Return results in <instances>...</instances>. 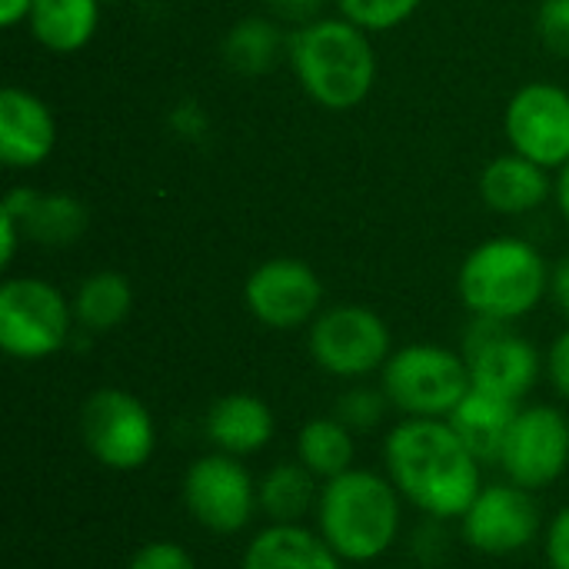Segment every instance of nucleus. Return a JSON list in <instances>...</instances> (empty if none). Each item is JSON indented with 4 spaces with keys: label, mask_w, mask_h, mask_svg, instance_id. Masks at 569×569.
Returning <instances> with one entry per match:
<instances>
[{
    "label": "nucleus",
    "mask_w": 569,
    "mask_h": 569,
    "mask_svg": "<svg viewBox=\"0 0 569 569\" xmlns=\"http://www.w3.org/2000/svg\"><path fill=\"white\" fill-rule=\"evenodd\" d=\"M383 467L397 493L433 520H460L483 490L480 460L447 420L397 423L383 443Z\"/></svg>",
    "instance_id": "f257e3e1"
},
{
    "label": "nucleus",
    "mask_w": 569,
    "mask_h": 569,
    "mask_svg": "<svg viewBox=\"0 0 569 569\" xmlns=\"http://www.w3.org/2000/svg\"><path fill=\"white\" fill-rule=\"evenodd\" d=\"M400 500L390 477L350 467L320 487L317 533L343 563H373L400 537Z\"/></svg>",
    "instance_id": "f03ea898"
},
{
    "label": "nucleus",
    "mask_w": 569,
    "mask_h": 569,
    "mask_svg": "<svg viewBox=\"0 0 569 569\" xmlns=\"http://www.w3.org/2000/svg\"><path fill=\"white\" fill-rule=\"evenodd\" d=\"M303 90L327 110H350L373 90L377 57L367 30L350 20H310L290 37Z\"/></svg>",
    "instance_id": "7ed1b4c3"
},
{
    "label": "nucleus",
    "mask_w": 569,
    "mask_h": 569,
    "mask_svg": "<svg viewBox=\"0 0 569 569\" xmlns=\"http://www.w3.org/2000/svg\"><path fill=\"white\" fill-rule=\"evenodd\" d=\"M457 287L473 317L513 323L543 300L550 290V270L533 243L493 237L463 260Z\"/></svg>",
    "instance_id": "20e7f679"
},
{
    "label": "nucleus",
    "mask_w": 569,
    "mask_h": 569,
    "mask_svg": "<svg viewBox=\"0 0 569 569\" xmlns=\"http://www.w3.org/2000/svg\"><path fill=\"white\" fill-rule=\"evenodd\" d=\"M380 390L390 407L417 420H447L470 393V370L463 353L437 343H410L380 370Z\"/></svg>",
    "instance_id": "39448f33"
},
{
    "label": "nucleus",
    "mask_w": 569,
    "mask_h": 569,
    "mask_svg": "<svg viewBox=\"0 0 569 569\" xmlns=\"http://www.w3.org/2000/svg\"><path fill=\"white\" fill-rule=\"evenodd\" d=\"M80 440L87 453L117 473L140 470L157 450V423L143 400L127 390H93L80 407Z\"/></svg>",
    "instance_id": "423d86ee"
},
{
    "label": "nucleus",
    "mask_w": 569,
    "mask_h": 569,
    "mask_svg": "<svg viewBox=\"0 0 569 569\" xmlns=\"http://www.w3.org/2000/svg\"><path fill=\"white\" fill-rule=\"evenodd\" d=\"M73 327V307L37 277H17L0 287V350L13 360H43L63 350Z\"/></svg>",
    "instance_id": "0eeeda50"
},
{
    "label": "nucleus",
    "mask_w": 569,
    "mask_h": 569,
    "mask_svg": "<svg viewBox=\"0 0 569 569\" xmlns=\"http://www.w3.org/2000/svg\"><path fill=\"white\" fill-rule=\"evenodd\" d=\"M390 330L367 307H330L310 323V357L340 380H360L390 360Z\"/></svg>",
    "instance_id": "6e6552de"
},
{
    "label": "nucleus",
    "mask_w": 569,
    "mask_h": 569,
    "mask_svg": "<svg viewBox=\"0 0 569 569\" xmlns=\"http://www.w3.org/2000/svg\"><path fill=\"white\" fill-rule=\"evenodd\" d=\"M183 507L210 533L233 537L250 527L257 503V483L230 453H207L183 473Z\"/></svg>",
    "instance_id": "1a4fd4ad"
},
{
    "label": "nucleus",
    "mask_w": 569,
    "mask_h": 569,
    "mask_svg": "<svg viewBox=\"0 0 569 569\" xmlns=\"http://www.w3.org/2000/svg\"><path fill=\"white\" fill-rule=\"evenodd\" d=\"M463 360L470 370V387L523 403L540 377V353L537 347L520 337L503 320L477 317L463 337Z\"/></svg>",
    "instance_id": "9d476101"
},
{
    "label": "nucleus",
    "mask_w": 569,
    "mask_h": 569,
    "mask_svg": "<svg viewBox=\"0 0 569 569\" xmlns=\"http://www.w3.org/2000/svg\"><path fill=\"white\" fill-rule=\"evenodd\" d=\"M500 467L510 483L523 490H543L557 483L569 467V420L547 403L520 407L503 453Z\"/></svg>",
    "instance_id": "9b49d317"
},
{
    "label": "nucleus",
    "mask_w": 569,
    "mask_h": 569,
    "mask_svg": "<svg viewBox=\"0 0 569 569\" xmlns=\"http://www.w3.org/2000/svg\"><path fill=\"white\" fill-rule=\"evenodd\" d=\"M460 533L467 547L483 557H513L527 550L540 533V507L533 490H523L510 480L483 487L460 517Z\"/></svg>",
    "instance_id": "f8f14e48"
},
{
    "label": "nucleus",
    "mask_w": 569,
    "mask_h": 569,
    "mask_svg": "<svg viewBox=\"0 0 569 569\" xmlns=\"http://www.w3.org/2000/svg\"><path fill=\"white\" fill-rule=\"evenodd\" d=\"M250 313L270 330H297L320 317L323 283L310 263L293 257H277L260 263L243 287Z\"/></svg>",
    "instance_id": "ddd939ff"
},
{
    "label": "nucleus",
    "mask_w": 569,
    "mask_h": 569,
    "mask_svg": "<svg viewBox=\"0 0 569 569\" xmlns=\"http://www.w3.org/2000/svg\"><path fill=\"white\" fill-rule=\"evenodd\" d=\"M507 137L513 153L550 167L569 163V93L553 83H530L507 107Z\"/></svg>",
    "instance_id": "4468645a"
},
{
    "label": "nucleus",
    "mask_w": 569,
    "mask_h": 569,
    "mask_svg": "<svg viewBox=\"0 0 569 569\" xmlns=\"http://www.w3.org/2000/svg\"><path fill=\"white\" fill-rule=\"evenodd\" d=\"M57 143V123L43 100L20 87L0 93V160L7 167L27 170L50 157Z\"/></svg>",
    "instance_id": "2eb2a0df"
},
{
    "label": "nucleus",
    "mask_w": 569,
    "mask_h": 569,
    "mask_svg": "<svg viewBox=\"0 0 569 569\" xmlns=\"http://www.w3.org/2000/svg\"><path fill=\"white\" fill-rule=\"evenodd\" d=\"M207 440L230 457L260 453L273 440V410L253 393H227L210 403L203 420Z\"/></svg>",
    "instance_id": "dca6fc26"
},
{
    "label": "nucleus",
    "mask_w": 569,
    "mask_h": 569,
    "mask_svg": "<svg viewBox=\"0 0 569 569\" xmlns=\"http://www.w3.org/2000/svg\"><path fill=\"white\" fill-rule=\"evenodd\" d=\"M343 560L333 547L303 523H270L260 530L247 550L240 569H340Z\"/></svg>",
    "instance_id": "f3484780"
},
{
    "label": "nucleus",
    "mask_w": 569,
    "mask_h": 569,
    "mask_svg": "<svg viewBox=\"0 0 569 569\" xmlns=\"http://www.w3.org/2000/svg\"><path fill=\"white\" fill-rule=\"evenodd\" d=\"M3 210L17 220L20 233H30L43 247H67L87 227V210L67 193H37L30 187H17L7 193Z\"/></svg>",
    "instance_id": "a211bd4d"
},
{
    "label": "nucleus",
    "mask_w": 569,
    "mask_h": 569,
    "mask_svg": "<svg viewBox=\"0 0 569 569\" xmlns=\"http://www.w3.org/2000/svg\"><path fill=\"white\" fill-rule=\"evenodd\" d=\"M523 403L473 390L460 400V407L447 417V423L457 430V437L467 443V450L480 460V463H500L507 433L517 420Z\"/></svg>",
    "instance_id": "6ab92c4d"
},
{
    "label": "nucleus",
    "mask_w": 569,
    "mask_h": 569,
    "mask_svg": "<svg viewBox=\"0 0 569 569\" xmlns=\"http://www.w3.org/2000/svg\"><path fill=\"white\" fill-rule=\"evenodd\" d=\"M480 193L483 203L497 213H527L547 200L550 180L540 163L520 153H503L487 163L480 177Z\"/></svg>",
    "instance_id": "aec40b11"
},
{
    "label": "nucleus",
    "mask_w": 569,
    "mask_h": 569,
    "mask_svg": "<svg viewBox=\"0 0 569 569\" xmlns=\"http://www.w3.org/2000/svg\"><path fill=\"white\" fill-rule=\"evenodd\" d=\"M320 480L297 460L277 463L257 480V503L270 523H300L317 513Z\"/></svg>",
    "instance_id": "412c9836"
},
{
    "label": "nucleus",
    "mask_w": 569,
    "mask_h": 569,
    "mask_svg": "<svg viewBox=\"0 0 569 569\" xmlns=\"http://www.w3.org/2000/svg\"><path fill=\"white\" fill-rule=\"evenodd\" d=\"M100 17V0H33L30 7V33L37 43H43L53 53H73L80 50Z\"/></svg>",
    "instance_id": "4be33fe9"
},
{
    "label": "nucleus",
    "mask_w": 569,
    "mask_h": 569,
    "mask_svg": "<svg viewBox=\"0 0 569 569\" xmlns=\"http://www.w3.org/2000/svg\"><path fill=\"white\" fill-rule=\"evenodd\" d=\"M70 307H73V320L87 333H107L120 327L127 313L133 310V287L123 273L100 270V273H90L77 287V297Z\"/></svg>",
    "instance_id": "5701e85b"
},
{
    "label": "nucleus",
    "mask_w": 569,
    "mask_h": 569,
    "mask_svg": "<svg viewBox=\"0 0 569 569\" xmlns=\"http://www.w3.org/2000/svg\"><path fill=\"white\" fill-rule=\"evenodd\" d=\"M297 460L320 480H333L353 467V430L337 417H313L300 427Z\"/></svg>",
    "instance_id": "b1692460"
},
{
    "label": "nucleus",
    "mask_w": 569,
    "mask_h": 569,
    "mask_svg": "<svg viewBox=\"0 0 569 569\" xmlns=\"http://www.w3.org/2000/svg\"><path fill=\"white\" fill-rule=\"evenodd\" d=\"M223 57L237 73L257 77V73H263V70H270L277 63V57H280V30L263 17H247L227 33Z\"/></svg>",
    "instance_id": "393cba45"
},
{
    "label": "nucleus",
    "mask_w": 569,
    "mask_h": 569,
    "mask_svg": "<svg viewBox=\"0 0 569 569\" xmlns=\"http://www.w3.org/2000/svg\"><path fill=\"white\" fill-rule=\"evenodd\" d=\"M337 7L343 20L377 33V30H390L403 23L420 7V0H337Z\"/></svg>",
    "instance_id": "a878e982"
},
{
    "label": "nucleus",
    "mask_w": 569,
    "mask_h": 569,
    "mask_svg": "<svg viewBox=\"0 0 569 569\" xmlns=\"http://www.w3.org/2000/svg\"><path fill=\"white\" fill-rule=\"evenodd\" d=\"M387 407H390V400H387V393H383V390L353 387V390H347V393L337 400L333 417H337L340 423H347L353 433H367V430H373V427H380V423H383Z\"/></svg>",
    "instance_id": "bb28decb"
},
{
    "label": "nucleus",
    "mask_w": 569,
    "mask_h": 569,
    "mask_svg": "<svg viewBox=\"0 0 569 569\" xmlns=\"http://www.w3.org/2000/svg\"><path fill=\"white\" fill-rule=\"evenodd\" d=\"M537 23H540V40L557 57L569 60V0H543Z\"/></svg>",
    "instance_id": "cd10ccee"
},
{
    "label": "nucleus",
    "mask_w": 569,
    "mask_h": 569,
    "mask_svg": "<svg viewBox=\"0 0 569 569\" xmlns=\"http://www.w3.org/2000/svg\"><path fill=\"white\" fill-rule=\"evenodd\" d=\"M127 569H197V563H193V557L180 543L153 540V543H143L130 557V567Z\"/></svg>",
    "instance_id": "c85d7f7f"
},
{
    "label": "nucleus",
    "mask_w": 569,
    "mask_h": 569,
    "mask_svg": "<svg viewBox=\"0 0 569 569\" xmlns=\"http://www.w3.org/2000/svg\"><path fill=\"white\" fill-rule=\"evenodd\" d=\"M543 553L550 569H569V503L547 523Z\"/></svg>",
    "instance_id": "c756f323"
},
{
    "label": "nucleus",
    "mask_w": 569,
    "mask_h": 569,
    "mask_svg": "<svg viewBox=\"0 0 569 569\" xmlns=\"http://www.w3.org/2000/svg\"><path fill=\"white\" fill-rule=\"evenodd\" d=\"M547 373H550V383L557 387V393L569 400V330H563L550 353H547Z\"/></svg>",
    "instance_id": "7c9ffc66"
},
{
    "label": "nucleus",
    "mask_w": 569,
    "mask_h": 569,
    "mask_svg": "<svg viewBox=\"0 0 569 569\" xmlns=\"http://www.w3.org/2000/svg\"><path fill=\"white\" fill-rule=\"evenodd\" d=\"M440 523L443 520H427L420 530H417V537H413V553L420 557V563H427V567H433V563H440V557H443V530H440Z\"/></svg>",
    "instance_id": "2f4dec72"
},
{
    "label": "nucleus",
    "mask_w": 569,
    "mask_h": 569,
    "mask_svg": "<svg viewBox=\"0 0 569 569\" xmlns=\"http://www.w3.org/2000/svg\"><path fill=\"white\" fill-rule=\"evenodd\" d=\"M283 20H307L310 23V17L323 7V0H267Z\"/></svg>",
    "instance_id": "473e14b6"
},
{
    "label": "nucleus",
    "mask_w": 569,
    "mask_h": 569,
    "mask_svg": "<svg viewBox=\"0 0 569 569\" xmlns=\"http://www.w3.org/2000/svg\"><path fill=\"white\" fill-rule=\"evenodd\" d=\"M17 237H20L17 220L0 207V263H3V267H7V263L13 260V253H17Z\"/></svg>",
    "instance_id": "72a5a7b5"
},
{
    "label": "nucleus",
    "mask_w": 569,
    "mask_h": 569,
    "mask_svg": "<svg viewBox=\"0 0 569 569\" xmlns=\"http://www.w3.org/2000/svg\"><path fill=\"white\" fill-rule=\"evenodd\" d=\"M550 293H553L557 307L569 317V260H563V263L550 273Z\"/></svg>",
    "instance_id": "f704fd0d"
},
{
    "label": "nucleus",
    "mask_w": 569,
    "mask_h": 569,
    "mask_svg": "<svg viewBox=\"0 0 569 569\" xmlns=\"http://www.w3.org/2000/svg\"><path fill=\"white\" fill-rule=\"evenodd\" d=\"M33 0H0V23L3 27H17L23 17H30Z\"/></svg>",
    "instance_id": "c9c22d12"
},
{
    "label": "nucleus",
    "mask_w": 569,
    "mask_h": 569,
    "mask_svg": "<svg viewBox=\"0 0 569 569\" xmlns=\"http://www.w3.org/2000/svg\"><path fill=\"white\" fill-rule=\"evenodd\" d=\"M557 193H560V210L567 213L569 220V163L560 170V187H557Z\"/></svg>",
    "instance_id": "e433bc0d"
}]
</instances>
